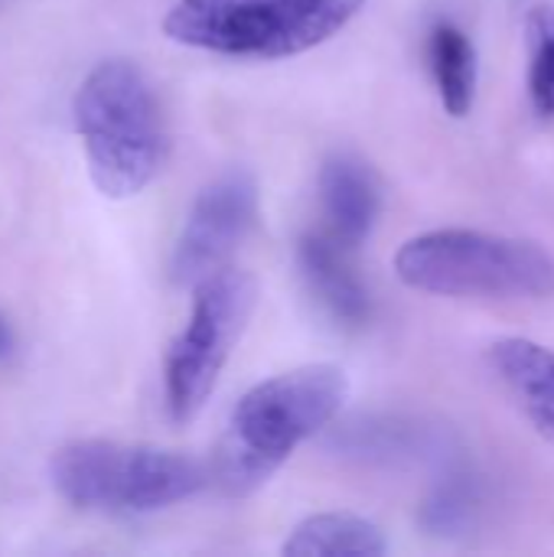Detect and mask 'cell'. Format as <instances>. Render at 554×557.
I'll return each instance as SVG.
<instances>
[{
    "mask_svg": "<svg viewBox=\"0 0 554 557\" xmlns=\"http://www.w3.org/2000/svg\"><path fill=\"white\" fill-rule=\"evenodd\" d=\"M428 52L444 111L451 117L470 114L477 98V49L470 36L454 23H438L428 39Z\"/></svg>",
    "mask_w": 554,
    "mask_h": 557,
    "instance_id": "7c38bea8",
    "label": "cell"
},
{
    "mask_svg": "<svg viewBox=\"0 0 554 557\" xmlns=\"http://www.w3.org/2000/svg\"><path fill=\"white\" fill-rule=\"evenodd\" d=\"M193 287V313L163 362V398L176 424L193 421L216 392L258 300L255 277L238 268H219Z\"/></svg>",
    "mask_w": 554,
    "mask_h": 557,
    "instance_id": "8992f818",
    "label": "cell"
},
{
    "mask_svg": "<svg viewBox=\"0 0 554 557\" xmlns=\"http://www.w3.org/2000/svg\"><path fill=\"white\" fill-rule=\"evenodd\" d=\"M366 0H176L173 42L232 59H287L336 36Z\"/></svg>",
    "mask_w": 554,
    "mask_h": 557,
    "instance_id": "3957f363",
    "label": "cell"
},
{
    "mask_svg": "<svg viewBox=\"0 0 554 557\" xmlns=\"http://www.w3.org/2000/svg\"><path fill=\"white\" fill-rule=\"evenodd\" d=\"M346 375L336 366H300L255 385L232 411L229 434L216 454V483L245 496L310 437H317L346 401Z\"/></svg>",
    "mask_w": 554,
    "mask_h": 557,
    "instance_id": "6da1fadb",
    "label": "cell"
},
{
    "mask_svg": "<svg viewBox=\"0 0 554 557\" xmlns=\"http://www.w3.org/2000/svg\"><path fill=\"white\" fill-rule=\"evenodd\" d=\"M490 366L532 428L554 444V349L513 336L490 349Z\"/></svg>",
    "mask_w": 554,
    "mask_h": 557,
    "instance_id": "30bf717a",
    "label": "cell"
},
{
    "mask_svg": "<svg viewBox=\"0 0 554 557\" xmlns=\"http://www.w3.org/2000/svg\"><path fill=\"white\" fill-rule=\"evenodd\" d=\"M75 127L95 186L108 199L137 196L167 160V121L150 78L127 59L98 62L75 91Z\"/></svg>",
    "mask_w": 554,
    "mask_h": 557,
    "instance_id": "7a4b0ae2",
    "label": "cell"
},
{
    "mask_svg": "<svg viewBox=\"0 0 554 557\" xmlns=\"http://www.w3.org/2000/svg\"><path fill=\"white\" fill-rule=\"evenodd\" d=\"M10 349H13V330H10V323L0 317V359L10 356Z\"/></svg>",
    "mask_w": 554,
    "mask_h": 557,
    "instance_id": "9a60e30c",
    "label": "cell"
},
{
    "mask_svg": "<svg viewBox=\"0 0 554 557\" xmlns=\"http://www.w3.org/2000/svg\"><path fill=\"white\" fill-rule=\"evenodd\" d=\"M258 219V183L248 170L235 166L216 176L193 202V212L173 248V281L183 287L199 284L206 274L225 268Z\"/></svg>",
    "mask_w": 554,
    "mask_h": 557,
    "instance_id": "52a82bcc",
    "label": "cell"
},
{
    "mask_svg": "<svg viewBox=\"0 0 554 557\" xmlns=\"http://www.w3.org/2000/svg\"><path fill=\"white\" fill-rule=\"evenodd\" d=\"M320 202L330 222V235L346 248H356L369 238L382 206L372 170L349 153H336L323 163Z\"/></svg>",
    "mask_w": 554,
    "mask_h": 557,
    "instance_id": "9c48e42d",
    "label": "cell"
},
{
    "mask_svg": "<svg viewBox=\"0 0 554 557\" xmlns=\"http://www.w3.org/2000/svg\"><path fill=\"white\" fill-rule=\"evenodd\" d=\"M398 277L441 297H552L554 258L535 242L473 228H438L405 242Z\"/></svg>",
    "mask_w": 554,
    "mask_h": 557,
    "instance_id": "277c9868",
    "label": "cell"
},
{
    "mask_svg": "<svg viewBox=\"0 0 554 557\" xmlns=\"http://www.w3.org/2000/svg\"><path fill=\"white\" fill-rule=\"evenodd\" d=\"M385 552L382 529L349 512L310 516L284 542V555L291 557H379Z\"/></svg>",
    "mask_w": 554,
    "mask_h": 557,
    "instance_id": "8fae6325",
    "label": "cell"
},
{
    "mask_svg": "<svg viewBox=\"0 0 554 557\" xmlns=\"http://www.w3.org/2000/svg\"><path fill=\"white\" fill-rule=\"evenodd\" d=\"M529 95L542 117H554V7H532L526 16Z\"/></svg>",
    "mask_w": 554,
    "mask_h": 557,
    "instance_id": "4fadbf2b",
    "label": "cell"
},
{
    "mask_svg": "<svg viewBox=\"0 0 554 557\" xmlns=\"http://www.w3.org/2000/svg\"><path fill=\"white\" fill-rule=\"evenodd\" d=\"M470 512H473L470 486L467 483H444L424 506V525L431 532L451 535V532H460L467 525Z\"/></svg>",
    "mask_w": 554,
    "mask_h": 557,
    "instance_id": "5bb4252c",
    "label": "cell"
},
{
    "mask_svg": "<svg viewBox=\"0 0 554 557\" xmlns=\"http://www.w3.org/2000/svg\"><path fill=\"white\" fill-rule=\"evenodd\" d=\"M56 493L88 512H157L196 496L209 473L173 450L118 441H75L49 463Z\"/></svg>",
    "mask_w": 554,
    "mask_h": 557,
    "instance_id": "5b68a950",
    "label": "cell"
},
{
    "mask_svg": "<svg viewBox=\"0 0 554 557\" xmlns=\"http://www.w3.org/2000/svg\"><path fill=\"white\" fill-rule=\"evenodd\" d=\"M346 245L333 235H304L297 245L300 274L317 297V304L340 323V326H366L372 317V297L362 277L353 271L346 258Z\"/></svg>",
    "mask_w": 554,
    "mask_h": 557,
    "instance_id": "ba28073f",
    "label": "cell"
}]
</instances>
